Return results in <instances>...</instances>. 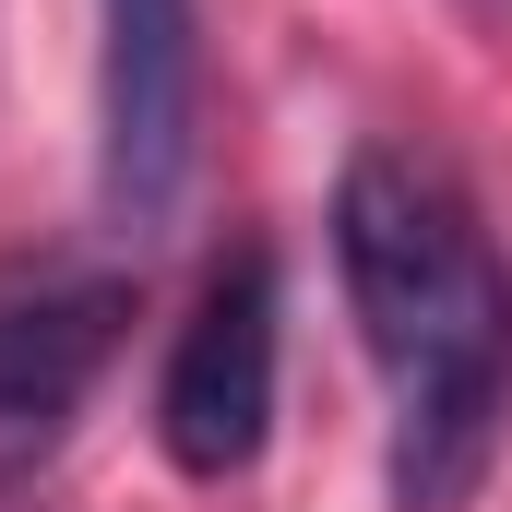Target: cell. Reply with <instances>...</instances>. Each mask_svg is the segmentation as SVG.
<instances>
[{
	"label": "cell",
	"instance_id": "1",
	"mask_svg": "<svg viewBox=\"0 0 512 512\" xmlns=\"http://www.w3.org/2000/svg\"><path fill=\"white\" fill-rule=\"evenodd\" d=\"M334 274L393 393V512H465L512 417V262L477 191L417 143H358L334 179Z\"/></svg>",
	"mask_w": 512,
	"mask_h": 512
},
{
	"label": "cell",
	"instance_id": "2",
	"mask_svg": "<svg viewBox=\"0 0 512 512\" xmlns=\"http://www.w3.org/2000/svg\"><path fill=\"white\" fill-rule=\"evenodd\" d=\"M274 358H286V298H274V251L239 239V251L203 274L179 346H167V382H155V441L179 477L227 489L251 477L262 441H274Z\"/></svg>",
	"mask_w": 512,
	"mask_h": 512
},
{
	"label": "cell",
	"instance_id": "3",
	"mask_svg": "<svg viewBox=\"0 0 512 512\" xmlns=\"http://www.w3.org/2000/svg\"><path fill=\"white\" fill-rule=\"evenodd\" d=\"M131 334V274L120 262H84V251H12L0 262V489L36 477L84 393L108 382Z\"/></svg>",
	"mask_w": 512,
	"mask_h": 512
},
{
	"label": "cell",
	"instance_id": "4",
	"mask_svg": "<svg viewBox=\"0 0 512 512\" xmlns=\"http://www.w3.org/2000/svg\"><path fill=\"white\" fill-rule=\"evenodd\" d=\"M203 108V0H96V203L108 227H167Z\"/></svg>",
	"mask_w": 512,
	"mask_h": 512
}]
</instances>
